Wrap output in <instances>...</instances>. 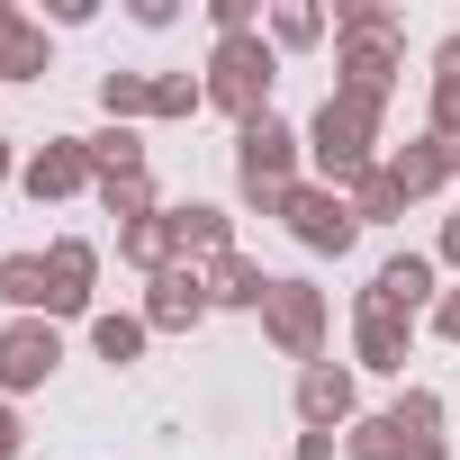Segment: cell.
<instances>
[{
	"label": "cell",
	"instance_id": "obj_1",
	"mask_svg": "<svg viewBox=\"0 0 460 460\" xmlns=\"http://www.w3.org/2000/svg\"><path fill=\"white\" fill-rule=\"evenodd\" d=\"M334 91L343 100H370V109H388V91H397V46H406V19L388 10V0H343L334 10Z\"/></svg>",
	"mask_w": 460,
	"mask_h": 460
},
{
	"label": "cell",
	"instance_id": "obj_2",
	"mask_svg": "<svg viewBox=\"0 0 460 460\" xmlns=\"http://www.w3.org/2000/svg\"><path fill=\"white\" fill-rule=\"evenodd\" d=\"M370 145H379V109H370V100L325 91V109L307 118V163H316V181L352 199V181H361V172H379V154H370Z\"/></svg>",
	"mask_w": 460,
	"mask_h": 460
},
{
	"label": "cell",
	"instance_id": "obj_3",
	"mask_svg": "<svg viewBox=\"0 0 460 460\" xmlns=\"http://www.w3.org/2000/svg\"><path fill=\"white\" fill-rule=\"evenodd\" d=\"M343 460H451L442 451V397L433 388H406L388 415H352Z\"/></svg>",
	"mask_w": 460,
	"mask_h": 460
},
{
	"label": "cell",
	"instance_id": "obj_4",
	"mask_svg": "<svg viewBox=\"0 0 460 460\" xmlns=\"http://www.w3.org/2000/svg\"><path fill=\"white\" fill-rule=\"evenodd\" d=\"M298 154H307V136H298V127H280V118L235 127V190H244V208L280 217V199L298 190Z\"/></svg>",
	"mask_w": 460,
	"mask_h": 460
},
{
	"label": "cell",
	"instance_id": "obj_5",
	"mask_svg": "<svg viewBox=\"0 0 460 460\" xmlns=\"http://www.w3.org/2000/svg\"><path fill=\"white\" fill-rule=\"evenodd\" d=\"M271 82H280V46H262V28H253V37H217V55H208V100L235 118V127L271 118Z\"/></svg>",
	"mask_w": 460,
	"mask_h": 460
},
{
	"label": "cell",
	"instance_id": "obj_6",
	"mask_svg": "<svg viewBox=\"0 0 460 460\" xmlns=\"http://www.w3.org/2000/svg\"><path fill=\"white\" fill-rule=\"evenodd\" d=\"M280 217H289V235H298L307 253H352V235H361L352 199H343V190H325V181H298V190L280 199Z\"/></svg>",
	"mask_w": 460,
	"mask_h": 460
},
{
	"label": "cell",
	"instance_id": "obj_7",
	"mask_svg": "<svg viewBox=\"0 0 460 460\" xmlns=\"http://www.w3.org/2000/svg\"><path fill=\"white\" fill-rule=\"evenodd\" d=\"M262 334H271L289 361H316V352H325V289H307V280H271V298H262Z\"/></svg>",
	"mask_w": 460,
	"mask_h": 460
},
{
	"label": "cell",
	"instance_id": "obj_8",
	"mask_svg": "<svg viewBox=\"0 0 460 460\" xmlns=\"http://www.w3.org/2000/svg\"><path fill=\"white\" fill-rule=\"evenodd\" d=\"M55 361H64V334H55V316H19V325H0V388H46L55 379Z\"/></svg>",
	"mask_w": 460,
	"mask_h": 460
},
{
	"label": "cell",
	"instance_id": "obj_9",
	"mask_svg": "<svg viewBox=\"0 0 460 460\" xmlns=\"http://www.w3.org/2000/svg\"><path fill=\"white\" fill-rule=\"evenodd\" d=\"M208 316V271L199 262H172L145 280V334H190Z\"/></svg>",
	"mask_w": 460,
	"mask_h": 460
},
{
	"label": "cell",
	"instance_id": "obj_10",
	"mask_svg": "<svg viewBox=\"0 0 460 460\" xmlns=\"http://www.w3.org/2000/svg\"><path fill=\"white\" fill-rule=\"evenodd\" d=\"M433 271H442L433 253H388V262L370 271L361 307H388V316H406V325H415V307H433V298H442V289H433Z\"/></svg>",
	"mask_w": 460,
	"mask_h": 460
},
{
	"label": "cell",
	"instance_id": "obj_11",
	"mask_svg": "<svg viewBox=\"0 0 460 460\" xmlns=\"http://www.w3.org/2000/svg\"><path fill=\"white\" fill-rule=\"evenodd\" d=\"M91 280H100V253L82 235H55L46 244V316H82L91 307Z\"/></svg>",
	"mask_w": 460,
	"mask_h": 460
},
{
	"label": "cell",
	"instance_id": "obj_12",
	"mask_svg": "<svg viewBox=\"0 0 460 460\" xmlns=\"http://www.w3.org/2000/svg\"><path fill=\"white\" fill-rule=\"evenodd\" d=\"M28 199L46 208V199H73V190H91V154H82V136H55V145H37L28 154Z\"/></svg>",
	"mask_w": 460,
	"mask_h": 460
},
{
	"label": "cell",
	"instance_id": "obj_13",
	"mask_svg": "<svg viewBox=\"0 0 460 460\" xmlns=\"http://www.w3.org/2000/svg\"><path fill=\"white\" fill-rule=\"evenodd\" d=\"M451 172H460V145H451V136H433V127H424L415 145H397V163H388V181H397L406 199H433Z\"/></svg>",
	"mask_w": 460,
	"mask_h": 460
},
{
	"label": "cell",
	"instance_id": "obj_14",
	"mask_svg": "<svg viewBox=\"0 0 460 460\" xmlns=\"http://www.w3.org/2000/svg\"><path fill=\"white\" fill-rule=\"evenodd\" d=\"M298 415H307V433H334V424H352V370H334V361H307V370H298Z\"/></svg>",
	"mask_w": 460,
	"mask_h": 460
},
{
	"label": "cell",
	"instance_id": "obj_15",
	"mask_svg": "<svg viewBox=\"0 0 460 460\" xmlns=\"http://www.w3.org/2000/svg\"><path fill=\"white\" fill-rule=\"evenodd\" d=\"M406 343H415L406 316H388V307H352V352H361V370H406Z\"/></svg>",
	"mask_w": 460,
	"mask_h": 460
},
{
	"label": "cell",
	"instance_id": "obj_16",
	"mask_svg": "<svg viewBox=\"0 0 460 460\" xmlns=\"http://www.w3.org/2000/svg\"><path fill=\"white\" fill-rule=\"evenodd\" d=\"M172 217V244H181V262H226V253H235V235H226V208H163Z\"/></svg>",
	"mask_w": 460,
	"mask_h": 460
},
{
	"label": "cell",
	"instance_id": "obj_17",
	"mask_svg": "<svg viewBox=\"0 0 460 460\" xmlns=\"http://www.w3.org/2000/svg\"><path fill=\"white\" fill-rule=\"evenodd\" d=\"M262 298H271V271H262V262H244V253L208 262V307H253V316H262Z\"/></svg>",
	"mask_w": 460,
	"mask_h": 460
},
{
	"label": "cell",
	"instance_id": "obj_18",
	"mask_svg": "<svg viewBox=\"0 0 460 460\" xmlns=\"http://www.w3.org/2000/svg\"><path fill=\"white\" fill-rule=\"evenodd\" d=\"M28 73H46V28L0 0V82H28Z\"/></svg>",
	"mask_w": 460,
	"mask_h": 460
},
{
	"label": "cell",
	"instance_id": "obj_19",
	"mask_svg": "<svg viewBox=\"0 0 460 460\" xmlns=\"http://www.w3.org/2000/svg\"><path fill=\"white\" fill-rule=\"evenodd\" d=\"M118 253L154 280V271H172L181 262V244H172V217H136V226H118Z\"/></svg>",
	"mask_w": 460,
	"mask_h": 460
},
{
	"label": "cell",
	"instance_id": "obj_20",
	"mask_svg": "<svg viewBox=\"0 0 460 460\" xmlns=\"http://www.w3.org/2000/svg\"><path fill=\"white\" fill-rule=\"evenodd\" d=\"M82 154H91V181H127V172H145L136 127H100V136H82Z\"/></svg>",
	"mask_w": 460,
	"mask_h": 460
},
{
	"label": "cell",
	"instance_id": "obj_21",
	"mask_svg": "<svg viewBox=\"0 0 460 460\" xmlns=\"http://www.w3.org/2000/svg\"><path fill=\"white\" fill-rule=\"evenodd\" d=\"M433 136L460 145V37L433 46Z\"/></svg>",
	"mask_w": 460,
	"mask_h": 460
},
{
	"label": "cell",
	"instance_id": "obj_22",
	"mask_svg": "<svg viewBox=\"0 0 460 460\" xmlns=\"http://www.w3.org/2000/svg\"><path fill=\"white\" fill-rule=\"evenodd\" d=\"M0 298L19 316H46V253H10L0 262Z\"/></svg>",
	"mask_w": 460,
	"mask_h": 460
},
{
	"label": "cell",
	"instance_id": "obj_23",
	"mask_svg": "<svg viewBox=\"0 0 460 460\" xmlns=\"http://www.w3.org/2000/svg\"><path fill=\"white\" fill-rule=\"evenodd\" d=\"M100 109H109V127L154 118V73H100Z\"/></svg>",
	"mask_w": 460,
	"mask_h": 460
},
{
	"label": "cell",
	"instance_id": "obj_24",
	"mask_svg": "<svg viewBox=\"0 0 460 460\" xmlns=\"http://www.w3.org/2000/svg\"><path fill=\"white\" fill-rule=\"evenodd\" d=\"M397 208H406V190H397V181H388V163H379V172H361V181H352V217H361V226H388V217H397Z\"/></svg>",
	"mask_w": 460,
	"mask_h": 460
},
{
	"label": "cell",
	"instance_id": "obj_25",
	"mask_svg": "<svg viewBox=\"0 0 460 460\" xmlns=\"http://www.w3.org/2000/svg\"><path fill=\"white\" fill-rule=\"evenodd\" d=\"M208 100V73H154V118H190Z\"/></svg>",
	"mask_w": 460,
	"mask_h": 460
},
{
	"label": "cell",
	"instance_id": "obj_26",
	"mask_svg": "<svg viewBox=\"0 0 460 460\" xmlns=\"http://www.w3.org/2000/svg\"><path fill=\"white\" fill-rule=\"evenodd\" d=\"M100 199H109V217H118V226H136V217H163L145 172H127V181H100Z\"/></svg>",
	"mask_w": 460,
	"mask_h": 460
},
{
	"label": "cell",
	"instance_id": "obj_27",
	"mask_svg": "<svg viewBox=\"0 0 460 460\" xmlns=\"http://www.w3.org/2000/svg\"><path fill=\"white\" fill-rule=\"evenodd\" d=\"M91 352H100V361H136V352H145V316H100V325H91Z\"/></svg>",
	"mask_w": 460,
	"mask_h": 460
},
{
	"label": "cell",
	"instance_id": "obj_28",
	"mask_svg": "<svg viewBox=\"0 0 460 460\" xmlns=\"http://www.w3.org/2000/svg\"><path fill=\"white\" fill-rule=\"evenodd\" d=\"M316 37H325L316 10H298V0H289V10H271V46H316Z\"/></svg>",
	"mask_w": 460,
	"mask_h": 460
},
{
	"label": "cell",
	"instance_id": "obj_29",
	"mask_svg": "<svg viewBox=\"0 0 460 460\" xmlns=\"http://www.w3.org/2000/svg\"><path fill=\"white\" fill-rule=\"evenodd\" d=\"M208 19H217V37H253V0H208Z\"/></svg>",
	"mask_w": 460,
	"mask_h": 460
},
{
	"label": "cell",
	"instance_id": "obj_30",
	"mask_svg": "<svg viewBox=\"0 0 460 460\" xmlns=\"http://www.w3.org/2000/svg\"><path fill=\"white\" fill-rule=\"evenodd\" d=\"M433 334H442V343H460V289H442V298H433Z\"/></svg>",
	"mask_w": 460,
	"mask_h": 460
},
{
	"label": "cell",
	"instance_id": "obj_31",
	"mask_svg": "<svg viewBox=\"0 0 460 460\" xmlns=\"http://www.w3.org/2000/svg\"><path fill=\"white\" fill-rule=\"evenodd\" d=\"M19 442H28V424H19L10 406H0V460H19Z\"/></svg>",
	"mask_w": 460,
	"mask_h": 460
},
{
	"label": "cell",
	"instance_id": "obj_32",
	"mask_svg": "<svg viewBox=\"0 0 460 460\" xmlns=\"http://www.w3.org/2000/svg\"><path fill=\"white\" fill-rule=\"evenodd\" d=\"M433 262H451V271H460V217H442V244H433Z\"/></svg>",
	"mask_w": 460,
	"mask_h": 460
},
{
	"label": "cell",
	"instance_id": "obj_33",
	"mask_svg": "<svg viewBox=\"0 0 460 460\" xmlns=\"http://www.w3.org/2000/svg\"><path fill=\"white\" fill-rule=\"evenodd\" d=\"M0 181H10V136H0Z\"/></svg>",
	"mask_w": 460,
	"mask_h": 460
}]
</instances>
